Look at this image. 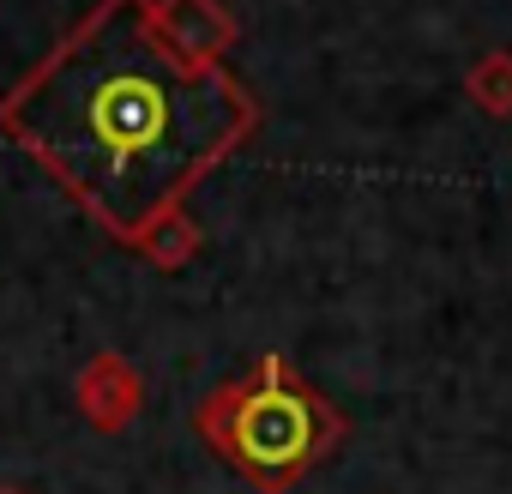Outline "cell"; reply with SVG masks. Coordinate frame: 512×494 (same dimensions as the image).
I'll return each instance as SVG.
<instances>
[{
    "label": "cell",
    "mask_w": 512,
    "mask_h": 494,
    "mask_svg": "<svg viewBox=\"0 0 512 494\" xmlns=\"http://www.w3.org/2000/svg\"><path fill=\"white\" fill-rule=\"evenodd\" d=\"M0 494H19V488H0Z\"/></svg>",
    "instance_id": "cell-7"
},
{
    "label": "cell",
    "mask_w": 512,
    "mask_h": 494,
    "mask_svg": "<svg viewBox=\"0 0 512 494\" xmlns=\"http://www.w3.org/2000/svg\"><path fill=\"white\" fill-rule=\"evenodd\" d=\"M133 254H139L145 266H157V272H181V266H193V254H199V223H193V211H187V205L157 211V217L139 229Z\"/></svg>",
    "instance_id": "cell-5"
},
{
    "label": "cell",
    "mask_w": 512,
    "mask_h": 494,
    "mask_svg": "<svg viewBox=\"0 0 512 494\" xmlns=\"http://www.w3.org/2000/svg\"><path fill=\"white\" fill-rule=\"evenodd\" d=\"M193 434L260 494H290L308 470H320L350 422L338 404H326L302 368L278 350L253 356L241 374L217 380L199 410H193Z\"/></svg>",
    "instance_id": "cell-2"
},
{
    "label": "cell",
    "mask_w": 512,
    "mask_h": 494,
    "mask_svg": "<svg viewBox=\"0 0 512 494\" xmlns=\"http://www.w3.org/2000/svg\"><path fill=\"white\" fill-rule=\"evenodd\" d=\"M7 133L121 247L260 133V103L229 67L175 55L151 0H91L0 97Z\"/></svg>",
    "instance_id": "cell-1"
},
{
    "label": "cell",
    "mask_w": 512,
    "mask_h": 494,
    "mask_svg": "<svg viewBox=\"0 0 512 494\" xmlns=\"http://www.w3.org/2000/svg\"><path fill=\"white\" fill-rule=\"evenodd\" d=\"M73 404H79V416L97 434H121L139 416V404H145V374L121 350H97L79 368V380H73Z\"/></svg>",
    "instance_id": "cell-3"
},
{
    "label": "cell",
    "mask_w": 512,
    "mask_h": 494,
    "mask_svg": "<svg viewBox=\"0 0 512 494\" xmlns=\"http://www.w3.org/2000/svg\"><path fill=\"white\" fill-rule=\"evenodd\" d=\"M464 97H470L482 115L506 121V115H512V55H506V49H488V55L464 73Z\"/></svg>",
    "instance_id": "cell-6"
},
{
    "label": "cell",
    "mask_w": 512,
    "mask_h": 494,
    "mask_svg": "<svg viewBox=\"0 0 512 494\" xmlns=\"http://www.w3.org/2000/svg\"><path fill=\"white\" fill-rule=\"evenodd\" d=\"M151 25H157V37L175 55H187L199 67H223L229 43L241 37L235 13L223 7V0H151Z\"/></svg>",
    "instance_id": "cell-4"
}]
</instances>
